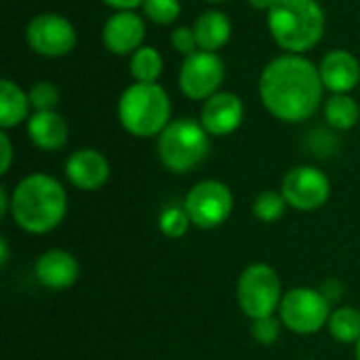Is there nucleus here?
<instances>
[{
    "instance_id": "obj_1",
    "label": "nucleus",
    "mask_w": 360,
    "mask_h": 360,
    "mask_svg": "<svg viewBox=\"0 0 360 360\" xmlns=\"http://www.w3.org/2000/svg\"><path fill=\"white\" fill-rule=\"evenodd\" d=\"M319 65L304 55L283 53L266 63L259 76V99L281 122L300 124L312 118L323 103Z\"/></svg>"
},
{
    "instance_id": "obj_2",
    "label": "nucleus",
    "mask_w": 360,
    "mask_h": 360,
    "mask_svg": "<svg viewBox=\"0 0 360 360\" xmlns=\"http://www.w3.org/2000/svg\"><path fill=\"white\" fill-rule=\"evenodd\" d=\"M65 213L68 192L46 173L25 175L11 192V217L27 234L53 232Z\"/></svg>"
},
{
    "instance_id": "obj_3",
    "label": "nucleus",
    "mask_w": 360,
    "mask_h": 360,
    "mask_svg": "<svg viewBox=\"0 0 360 360\" xmlns=\"http://www.w3.org/2000/svg\"><path fill=\"white\" fill-rule=\"evenodd\" d=\"M325 8L319 0H274L268 11L272 40L293 55L312 51L325 36Z\"/></svg>"
},
{
    "instance_id": "obj_4",
    "label": "nucleus",
    "mask_w": 360,
    "mask_h": 360,
    "mask_svg": "<svg viewBox=\"0 0 360 360\" xmlns=\"http://www.w3.org/2000/svg\"><path fill=\"white\" fill-rule=\"evenodd\" d=\"M171 97L158 82H133L118 99L122 129L139 139L158 137L171 122Z\"/></svg>"
},
{
    "instance_id": "obj_5",
    "label": "nucleus",
    "mask_w": 360,
    "mask_h": 360,
    "mask_svg": "<svg viewBox=\"0 0 360 360\" xmlns=\"http://www.w3.org/2000/svg\"><path fill=\"white\" fill-rule=\"evenodd\" d=\"M158 158L171 173H190L198 169L211 152V135L194 118L171 120L158 135Z\"/></svg>"
},
{
    "instance_id": "obj_6",
    "label": "nucleus",
    "mask_w": 360,
    "mask_h": 360,
    "mask_svg": "<svg viewBox=\"0 0 360 360\" xmlns=\"http://www.w3.org/2000/svg\"><path fill=\"white\" fill-rule=\"evenodd\" d=\"M236 300L245 316L251 321L274 316L283 302V285L276 270L268 264H253L245 268L236 285Z\"/></svg>"
},
{
    "instance_id": "obj_7",
    "label": "nucleus",
    "mask_w": 360,
    "mask_h": 360,
    "mask_svg": "<svg viewBox=\"0 0 360 360\" xmlns=\"http://www.w3.org/2000/svg\"><path fill=\"white\" fill-rule=\"evenodd\" d=\"M333 306L321 293V289L295 287L283 295L278 316L281 323L297 335H314L327 327Z\"/></svg>"
},
{
    "instance_id": "obj_8",
    "label": "nucleus",
    "mask_w": 360,
    "mask_h": 360,
    "mask_svg": "<svg viewBox=\"0 0 360 360\" xmlns=\"http://www.w3.org/2000/svg\"><path fill=\"white\" fill-rule=\"evenodd\" d=\"M184 207L194 226L202 230H215L224 226L232 215L234 196L224 181L202 179L190 188Z\"/></svg>"
},
{
    "instance_id": "obj_9",
    "label": "nucleus",
    "mask_w": 360,
    "mask_h": 360,
    "mask_svg": "<svg viewBox=\"0 0 360 360\" xmlns=\"http://www.w3.org/2000/svg\"><path fill=\"white\" fill-rule=\"evenodd\" d=\"M27 46L46 59H59L74 51L78 34L74 23L59 13H40L25 27Z\"/></svg>"
},
{
    "instance_id": "obj_10",
    "label": "nucleus",
    "mask_w": 360,
    "mask_h": 360,
    "mask_svg": "<svg viewBox=\"0 0 360 360\" xmlns=\"http://www.w3.org/2000/svg\"><path fill=\"white\" fill-rule=\"evenodd\" d=\"M226 78V65L217 53L196 51L184 57L177 74L179 91L192 101H207L221 91Z\"/></svg>"
},
{
    "instance_id": "obj_11",
    "label": "nucleus",
    "mask_w": 360,
    "mask_h": 360,
    "mask_svg": "<svg viewBox=\"0 0 360 360\" xmlns=\"http://www.w3.org/2000/svg\"><path fill=\"white\" fill-rule=\"evenodd\" d=\"M281 192L291 209L316 211L325 207V202L329 200L331 181L325 175V171L310 165H300L287 171V175L281 181Z\"/></svg>"
},
{
    "instance_id": "obj_12",
    "label": "nucleus",
    "mask_w": 360,
    "mask_h": 360,
    "mask_svg": "<svg viewBox=\"0 0 360 360\" xmlns=\"http://www.w3.org/2000/svg\"><path fill=\"white\" fill-rule=\"evenodd\" d=\"M146 40V21L135 11H114L101 30L103 46L118 57H131Z\"/></svg>"
},
{
    "instance_id": "obj_13",
    "label": "nucleus",
    "mask_w": 360,
    "mask_h": 360,
    "mask_svg": "<svg viewBox=\"0 0 360 360\" xmlns=\"http://www.w3.org/2000/svg\"><path fill=\"white\" fill-rule=\"evenodd\" d=\"M245 120V103L230 91H219L200 108V124L211 137H228L240 129Z\"/></svg>"
},
{
    "instance_id": "obj_14",
    "label": "nucleus",
    "mask_w": 360,
    "mask_h": 360,
    "mask_svg": "<svg viewBox=\"0 0 360 360\" xmlns=\"http://www.w3.org/2000/svg\"><path fill=\"white\" fill-rule=\"evenodd\" d=\"M325 91L331 95H350L360 82V61L348 49H333L325 53L319 65Z\"/></svg>"
},
{
    "instance_id": "obj_15",
    "label": "nucleus",
    "mask_w": 360,
    "mask_h": 360,
    "mask_svg": "<svg viewBox=\"0 0 360 360\" xmlns=\"http://www.w3.org/2000/svg\"><path fill=\"white\" fill-rule=\"evenodd\" d=\"M65 177L74 188L82 192H95L110 179V162L101 152L93 148H80L68 156Z\"/></svg>"
},
{
    "instance_id": "obj_16",
    "label": "nucleus",
    "mask_w": 360,
    "mask_h": 360,
    "mask_svg": "<svg viewBox=\"0 0 360 360\" xmlns=\"http://www.w3.org/2000/svg\"><path fill=\"white\" fill-rule=\"evenodd\" d=\"M34 272H36V281L44 289L63 291V289H70L78 281L80 266L72 253L63 249H51L38 257Z\"/></svg>"
},
{
    "instance_id": "obj_17",
    "label": "nucleus",
    "mask_w": 360,
    "mask_h": 360,
    "mask_svg": "<svg viewBox=\"0 0 360 360\" xmlns=\"http://www.w3.org/2000/svg\"><path fill=\"white\" fill-rule=\"evenodd\" d=\"M25 131L30 141L44 150V152H57L68 143L70 127L68 120L57 112H32V116L25 122Z\"/></svg>"
},
{
    "instance_id": "obj_18",
    "label": "nucleus",
    "mask_w": 360,
    "mask_h": 360,
    "mask_svg": "<svg viewBox=\"0 0 360 360\" xmlns=\"http://www.w3.org/2000/svg\"><path fill=\"white\" fill-rule=\"evenodd\" d=\"M194 34L198 40V49L207 53H217L224 49L230 38H232V21L226 13L221 11H205L196 21H194Z\"/></svg>"
},
{
    "instance_id": "obj_19",
    "label": "nucleus",
    "mask_w": 360,
    "mask_h": 360,
    "mask_svg": "<svg viewBox=\"0 0 360 360\" xmlns=\"http://www.w3.org/2000/svg\"><path fill=\"white\" fill-rule=\"evenodd\" d=\"M32 116V103L27 91H23L17 82L2 78L0 80V127L2 131L19 127L27 122Z\"/></svg>"
},
{
    "instance_id": "obj_20",
    "label": "nucleus",
    "mask_w": 360,
    "mask_h": 360,
    "mask_svg": "<svg viewBox=\"0 0 360 360\" xmlns=\"http://www.w3.org/2000/svg\"><path fill=\"white\" fill-rule=\"evenodd\" d=\"M323 116L333 131H350L359 124L360 105L352 95H331L323 103Z\"/></svg>"
},
{
    "instance_id": "obj_21",
    "label": "nucleus",
    "mask_w": 360,
    "mask_h": 360,
    "mask_svg": "<svg viewBox=\"0 0 360 360\" xmlns=\"http://www.w3.org/2000/svg\"><path fill=\"white\" fill-rule=\"evenodd\" d=\"M162 70H165L162 55L158 53V49L150 44H143L129 57V72L135 82H158Z\"/></svg>"
},
{
    "instance_id": "obj_22",
    "label": "nucleus",
    "mask_w": 360,
    "mask_h": 360,
    "mask_svg": "<svg viewBox=\"0 0 360 360\" xmlns=\"http://www.w3.org/2000/svg\"><path fill=\"white\" fill-rule=\"evenodd\" d=\"M327 329L340 344H359L360 340V310L344 306L331 312Z\"/></svg>"
},
{
    "instance_id": "obj_23",
    "label": "nucleus",
    "mask_w": 360,
    "mask_h": 360,
    "mask_svg": "<svg viewBox=\"0 0 360 360\" xmlns=\"http://www.w3.org/2000/svg\"><path fill=\"white\" fill-rule=\"evenodd\" d=\"M287 207L289 205H287L281 190L278 192L276 190H266L253 200V215L264 224H274L285 215Z\"/></svg>"
},
{
    "instance_id": "obj_24",
    "label": "nucleus",
    "mask_w": 360,
    "mask_h": 360,
    "mask_svg": "<svg viewBox=\"0 0 360 360\" xmlns=\"http://www.w3.org/2000/svg\"><path fill=\"white\" fill-rule=\"evenodd\" d=\"M141 8L148 21L156 25H173L181 15V0H146Z\"/></svg>"
},
{
    "instance_id": "obj_25",
    "label": "nucleus",
    "mask_w": 360,
    "mask_h": 360,
    "mask_svg": "<svg viewBox=\"0 0 360 360\" xmlns=\"http://www.w3.org/2000/svg\"><path fill=\"white\" fill-rule=\"evenodd\" d=\"M27 97H30V103H32V110L34 112H51V110H57V105L61 101V93L57 89V84L55 82H49V80L34 82L27 89Z\"/></svg>"
},
{
    "instance_id": "obj_26",
    "label": "nucleus",
    "mask_w": 360,
    "mask_h": 360,
    "mask_svg": "<svg viewBox=\"0 0 360 360\" xmlns=\"http://www.w3.org/2000/svg\"><path fill=\"white\" fill-rule=\"evenodd\" d=\"M190 215L186 207H167L158 217V228L167 238H181L190 230Z\"/></svg>"
},
{
    "instance_id": "obj_27",
    "label": "nucleus",
    "mask_w": 360,
    "mask_h": 360,
    "mask_svg": "<svg viewBox=\"0 0 360 360\" xmlns=\"http://www.w3.org/2000/svg\"><path fill=\"white\" fill-rule=\"evenodd\" d=\"M281 319L266 316V319H255L251 327V335L262 344V346H274L281 338Z\"/></svg>"
},
{
    "instance_id": "obj_28",
    "label": "nucleus",
    "mask_w": 360,
    "mask_h": 360,
    "mask_svg": "<svg viewBox=\"0 0 360 360\" xmlns=\"http://www.w3.org/2000/svg\"><path fill=\"white\" fill-rule=\"evenodd\" d=\"M171 46H173L179 55H184V57H188V55L200 51V49H198L196 34H194V27H188V25L175 27V30L171 32Z\"/></svg>"
},
{
    "instance_id": "obj_29",
    "label": "nucleus",
    "mask_w": 360,
    "mask_h": 360,
    "mask_svg": "<svg viewBox=\"0 0 360 360\" xmlns=\"http://www.w3.org/2000/svg\"><path fill=\"white\" fill-rule=\"evenodd\" d=\"M0 150H2V160H0V173L6 175L11 165H13V143L6 131L0 133Z\"/></svg>"
},
{
    "instance_id": "obj_30",
    "label": "nucleus",
    "mask_w": 360,
    "mask_h": 360,
    "mask_svg": "<svg viewBox=\"0 0 360 360\" xmlns=\"http://www.w3.org/2000/svg\"><path fill=\"white\" fill-rule=\"evenodd\" d=\"M321 293L327 297V302L333 306V304H338L340 300H342V295H344V287H342V283H338V281H329V283H325L323 287H321Z\"/></svg>"
},
{
    "instance_id": "obj_31",
    "label": "nucleus",
    "mask_w": 360,
    "mask_h": 360,
    "mask_svg": "<svg viewBox=\"0 0 360 360\" xmlns=\"http://www.w3.org/2000/svg\"><path fill=\"white\" fill-rule=\"evenodd\" d=\"M110 8L114 11H135L137 6H141L146 0H103Z\"/></svg>"
},
{
    "instance_id": "obj_32",
    "label": "nucleus",
    "mask_w": 360,
    "mask_h": 360,
    "mask_svg": "<svg viewBox=\"0 0 360 360\" xmlns=\"http://www.w3.org/2000/svg\"><path fill=\"white\" fill-rule=\"evenodd\" d=\"M6 213H11V196H8V190L2 186L0 188V217H4Z\"/></svg>"
},
{
    "instance_id": "obj_33",
    "label": "nucleus",
    "mask_w": 360,
    "mask_h": 360,
    "mask_svg": "<svg viewBox=\"0 0 360 360\" xmlns=\"http://www.w3.org/2000/svg\"><path fill=\"white\" fill-rule=\"evenodd\" d=\"M0 266L4 268L8 264V240L6 238H0Z\"/></svg>"
},
{
    "instance_id": "obj_34",
    "label": "nucleus",
    "mask_w": 360,
    "mask_h": 360,
    "mask_svg": "<svg viewBox=\"0 0 360 360\" xmlns=\"http://www.w3.org/2000/svg\"><path fill=\"white\" fill-rule=\"evenodd\" d=\"M249 4L253 6V8H257V11H270V6L274 4V0H249Z\"/></svg>"
},
{
    "instance_id": "obj_35",
    "label": "nucleus",
    "mask_w": 360,
    "mask_h": 360,
    "mask_svg": "<svg viewBox=\"0 0 360 360\" xmlns=\"http://www.w3.org/2000/svg\"><path fill=\"white\" fill-rule=\"evenodd\" d=\"M205 2H211V4H221V2H228V0H205Z\"/></svg>"
},
{
    "instance_id": "obj_36",
    "label": "nucleus",
    "mask_w": 360,
    "mask_h": 360,
    "mask_svg": "<svg viewBox=\"0 0 360 360\" xmlns=\"http://www.w3.org/2000/svg\"><path fill=\"white\" fill-rule=\"evenodd\" d=\"M356 360H360V340L359 344H356Z\"/></svg>"
}]
</instances>
